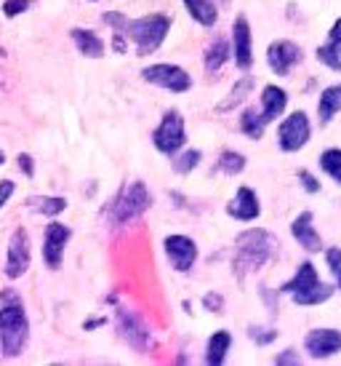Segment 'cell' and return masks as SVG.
I'll use <instances>...</instances> for the list:
<instances>
[{"instance_id": "cell-38", "label": "cell", "mask_w": 341, "mask_h": 366, "mask_svg": "<svg viewBox=\"0 0 341 366\" xmlns=\"http://www.w3.org/2000/svg\"><path fill=\"white\" fill-rule=\"evenodd\" d=\"M126 49H128V38H126V32H112V51L126 54Z\"/></svg>"}, {"instance_id": "cell-20", "label": "cell", "mask_w": 341, "mask_h": 366, "mask_svg": "<svg viewBox=\"0 0 341 366\" xmlns=\"http://www.w3.org/2000/svg\"><path fill=\"white\" fill-rule=\"evenodd\" d=\"M232 347V335L227 329H219V332H213L211 340H208V345H205V364L211 366H221L227 361V353H230Z\"/></svg>"}, {"instance_id": "cell-23", "label": "cell", "mask_w": 341, "mask_h": 366, "mask_svg": "<svg viewBox=\"0 0 341 366\" xmlns=\"http://www.w3.org/2000/svg\"><path fill=\"white\" fill-rule=\"evenodd\" d=\"M232 51H230V43L224 41V38H216L213 43H208V49H205V72L208 75H216V72L230 61Z\"/></svg>"}, {"instance_id": "cell-21", "label": "cell", "mask_w": 341, "mask_h": 366, "mask_svg": "<svg viewBox=\"0 0 341 366\" xmlns=\"http://www.w3.org/2000/svg\"><path fill=\"white\" fill-rule=\"evenodd\" d=\"M184 9L192 19L203 24V27H213L219 21V11H216V3L213 0H181Z\"/></svg>"}, {"instance_id": "cell-15", "label": "cell", "mask_w": 341, "mask_h": 366, "mask_svg": "<svg viewBox=\"0 0 341 366\" xmlns=\"http://www.w3.org/2000/svg\"><path fill=\"white\" fill-rule=\"evenodd\" d=\"M232 43H235V64L243 72H248L253 64V35L251 24H248V19L243 14L232 24Z\"/></svg>"}, {"instance_id": "cell-11", "label": "cell", "mask_w": 341, "mask_h": 366, "mask_svg": "<svg viewBox=\"0 0 341 366\" xmlns=\"http://www.w3.org/2000/svg\"><path fill=\"white\" fill-rule=\"evenodd\" d=\"M118 332H121L123 340H126L133 350H139V353H144V350L152 347L150 326L144 324L136 313L126 310V307H118Z\"/></svg>"}, {"instance_id": "cell-18", "label": "cell", "mask_w": 341, "mask_h": 366, "mask_svg": "<svg viewBox=\"0 0 341 366\" xmlns=\"http://www.w3.org/2000/svg\"><path fill=\"white\" fill-rule=\"evenodd\" d=\"M285 107H288V94L283 92L280 86H264V92H261V118H264V123L280 118Z\"/></svg>"}, {"instance_id": "cell-12", "label": "cell", "mask_w": 341, "mask_h": 366, "mask_svg": "<svg viewBox=\"0 0 341 366\" xmlns=\"http://www.w3.org/2000/svg\"><path fill=\"white\" fill-rule=\"evenodd\" d=\"M163 246H166L170 267L179 270V273H190L195 262H198V244L192 241L190 235H168Z\"/></svg>"}, {"instance_id": "cell-1", "label": "cell", "mask_w": 341, "mask_h": 366, "mask_svg": "<svg viewBox=\"0 0 341 366\" xmlns=\"http://www.w3.org/2000/svg\"><path fill=\"white\" fill-rule=\"evenodd\" d=\"M0 302V350L6 358H19L30 342V318L16 292H3Z\"/></svg>"}, {"instance_id": "cell-29", "label": "cell", "mask_w": 341, "mask_h": 366, "mask_svg": "<svg viewBox=\"0 0 341 366\" xmlns=\"http://www.w3.org/2000/svg\"><path fill=\"white\" fill-rule=\"evenodd\" d=\"M203 161V153L200 150H187V153H181L179 158H173V172L176 174H190L192 169H198Z\"/></svg>"}, {"instance_id": "cell-26", "label": "cell", "mask_w": 341, "mask_h": 366, "mask_svg": "<svg viewBox=\"0 0 341 366\" xmlns=\"http://www.w3.org/2000/svg\"><path fill=\"white\" fill-rule=\"evenodd\" d=\"M27 209L38 214H46V217H56L67 209V198H49V195H41V198H30L27 201Z\"/></svg>"}, {"instance_id": "cell-27", "label": "cell", "mask_w": 341, "mask_h": 366, "mask_svg": "<svg viewBox=\"0 0 341 366\" xmlns=\"http://www.w3.org/2000/svg\"><path fill=\"white\" fill-rule=\"evenodd\" d=\"M320 169L331 177L333 182L341 184V150L339 147H331V150H325V153L320 155Z\"/></svg>"}, {"instance_id": "cell-32", "label": "cell", "mask_w": 341, "mask_h": 366, "mask_svg": "<svg viewBox=\"0 0 341 366\" xmlns=\"http://www.w3.org/2000/svg\"><path fill=\"white\" fill-rule=\"evenodd\" d=\"M30 6H32V0H6V3H3V16H6V19H14V16L24 14Z\"/></svg>"}, {"instance_id": "cell-6", "label": "cell", "mask_w": 341, "mask_h": 366, "mask_svg": "<svg viewBox=\"0 0 341 366\" xmlns=\"http://www.w3.org/2000/svg\"><path fill=\"white\" fill-rule=\"evenodd\" d=\"M184 142H187L184 118H181L179 110H168L166 115H163L161 126L152 132V144L158 147V153L173 158V155H176L181 147H184Z\"/></svg>"}, {"instance_id": "cell-30", "label": "cell", "mask_w": 341, "mask_h": 366, "mask_svg": "<svg viewBox=\"0 0 341 366\" xmlns=\"http://www.w3.org/2000/svg\"><path fill=\"white\" fill-rule=\"evenodd\" d=\"M325 262H328V270H331L333 278H336V289L341 292V249L339 246H331V249L325 252Z\"/></svg>"}, {"instance_id": "cell-4", "label": "cell", "mask_w": 341, "mask_h": 366, "mask_svg": "<svg viewBox=\"0 0 341 366\" xmlns=\"http://www.w3.org/2000/svg\"><path fill=\"white\" fill-rule=\"evenodd\" d=\"M123 32L136 46V56H150L168 38L170 16L168 14H147V16H139V19H126Z\"/></svg>"}, {"instance_id": "cell-8", "label": "cell", "mask_w": 341, "mask_h": 366, "mask_svg": "<svg viewBox=\"0 0 341 366\" xmlns=\"http://www.w3.org/2000/svg\"><path fill=\"white\" fill-rule=\"evenodd\" d=\"M30 262H32V241H30V233L24 230V227H16L14 233H11V241H9V257H6V278L11 281H16L21 275L30 270Z\"/></svg>"}, {"instance_id": "cell-43", "label": "cell", "mask_w": 341, "mask_h": 366, "mask_svg": "<svg viewBox=\"0 0 341 366\" xmlns=\"http://www.w3.org/2000/svg\"><path fill=\"white\" fill-rule=\"evenodd\" d=\"M91 3H96V0H91Z\"/></svg>"}, {"instance_id": "cell-35", "label": "cell", "mask_w": 341, "mask_h": 366, "mask_svg": "<svg viewBox=\"0 0 341 366\" xmlns=\"http://www.w3.org/2000/svg\"><path fill=\"white\" fill-rule=\"evenodd\" d=\"M299 179H301V187H304L307 193H320V182H317L307 169H299Z\"/></svg>"}, {"instance_id": "cell-16", "label": "cell", "mask_w": 341, "mask_h": 366, "mask_svg": "<svg viewBox=\"0 0 341 366\" xmlns=\"http://www.w3.org/2000/svg\"><path fill=\"white\" fill-rule=\"evenodd\" d=\"M227 214L235 217V219H240V222H253V219H259V214H261L259 195L253 193L251 187H240V190L235 193V198L227 204Z\"/></svg>"}, {"instance_id": "cell-33", "label": "cell", "mask_w": 341, "mask_h": 366, "mask_svg": "<svg viewBox=\"0 0 341 366\" xmlns=\"http://www.w3.org/2000/svg\"><path fill=\"white\" fill-rule=\"evenodd\" d=\"M248 337H251L256 345H270L278 340V332H272V329H259V326H251L248 329Z\"/></svg>"}, {"instance_id": "cell-7", "label": "cell", "mask_w": 341, "mask_h": 366, "mask_svg": "<svg viewBox=\"0 0 341 366\" xmlns=\"http://www.w3.org/2000/svg\"><path fill=\"white\" fill-rule=\"evenodd\" d=\"M141 78L158 89H166L170 94H184L192 89V75L179 64H168V61H161V64H150L141 70Z\"/></svg>"}, {"instance_id": "cell-10", "label": "cell", "mask_w": 341, "mask_h": 366, "mask_svg": "<svg viewBox=\"0 0 341 366\" xmlns=\"http://www.w3.org/2000/svg\"><path fill=\"white\" fill-rule=\"evenodd\" d=\"M72 230L61 222H49L46 224V235H43V262L49 270H59L61 259H64V249L70 244Z\"/></svg>"}, {"instance_id": "cell-22", "label": "cell", "mask_w": 341, "mask_h": 366, "mask_svg": "<svg viewBox=\"0 0 341 366\" xmlns=\"http://www.w3.org/2000/svg\"><path fill=\"white\" fill-rule=\"evenodd\" d=\"M339 112H341V83H336V86H328L320 94L317 115H320V123H331Z\"/></svg>"}, {"instance_id": "cell-13", "label": "cell", "mask_w": 341, "mask_h": 366, "mask_svg": "<svg viewBox=\"0 0 341 366\" xmlns=\"http://www.w3.org/2000/svg\"><path fill=\"white\" fill-rule=\"evenodd\" d=\"M301 59H304L301 46L293 41H275L267 49V64H270V70L275 75H288Z\"/></svg>"}, {"instance_id": "cell-5", "label": "cell", "mask_w": 341, "mask_h": 366, "mask_svg": "<svg viewBox=\"0 0 341 366\" xmlns=\"http://www.w3.org/2000/svg\"><path fill=\"white\" fill-rule=\"evenodd\" d=\"M283 295H291L293 302L296 305H322V302H328L333 297V289L331 286L320 284V278H317V270H315V264L312 262H301L296 275H293L291 281H285L280 286Z\"/></svg>"}, {"instance_id": "cell-37", "label": "cell", "mask_w": 341, "mask_h": 366, "mask_svg": "<svg viewBox=\"0 0 341 366\" xmlns=\"http://www.w3.org/2000/svg\"><path fill=\"white\" fill-rule=\"evenodd\" d=\"M16 163H19V172H24V177H35V161H32V155L27 153H19V158H16Z\"/></svg>"}, {"instance_id": "cell-41", "label": "cell", "mask_w": 341, "mask_h": 366, "mask_svg": "<svg viewBox=\"0 0 341 366\" xmlns=\"http://www.w3.org/2000/svg\"><path fill=\"white\" fill-rule=\"evenodd\" d=\"M101 324H104V321L96 318V321H88V324H83V326H86V329H93V326H101Z\"/></svg>"}, {"instance_id": "cell-40", "label": "cell", "mask_w": 341, "mask_h": 366, "mask_svg": "<svg viewBox=\"0 0 341 366\" xmlns=\"http://www.w3.org/2000/svg\"><path fill=\"white\" fill-rule=\"evenodd\" d=\"M14 190H16V184L11 182V179H3V182H0V209L9 204V198L14 195Z\"/></svg>"}, {"instance_id": "cell-9", "label": "cell", "mask_w": 341, "mask_h": 366, "mask_svg": "<svg viewBox=\"0 0 341 366\" xmlns=\"http://www.w3.org/2000/svg\"><path fill=\"white\" fill-rule=\"evenodd\" d=\"M312 137V126H310V118H307V112H291L285 121L280 123V129H278V144H280L283 153H296L301 150L304 144L310 142Z\"/></svg>"}, {"instance_id": "cell-28", "label": "cell", "mask_w": 341, "mask_h": 366, "mask_svg": "<svg viewBox=\"0 0 341 366\" xmlns=\"http://www.w3.org/2000/svg\"><path fill=\"white\" fill-rule=\"evenodd\" d=\"M216 169H219V172H224V174H230V177H235V174H240L243 169H245V155L235 153V150H224V153L219 155Z\"/></svg>"}, {"instance_id": "cell-34", "label": "cell", "mask_w": 341, "mask_h": 366, "mask_svg": "<svg viewBox=\"0 0 341 366\" xmlns=\"http://www.w3.org/2000/svg\"><path fill=\"white\" fill-rule=\"evenodd\" d=\"M203 307H205V310H211V313H224V297L216 295V292H211V295L203 297Z\"/></svg>"}, {"instance_id": "cell-19", "label": "cell", "mask_w": 341, "mask_h": 366, "mask_svg": "<svg viewBox=\"0 0 341 366\" xmlns=\"http://www.w3.org/2000/svg\"><path fill=\"white\" fill-rule=\"evenodd\" d=\"M70 35H72V43L78 46V51H81L83 56H88V59H101V56H104V49H107V46H104V41H101L93 30L72 27Z\"/></svg>"}, {"instance_id": "cell-36", "label": "cell", "mask_w": 341, "mask_h": 366, "mask_svg": "<svg viewBox=\"0 0 341 366\" xmlns=\"http://www.w3.org/2000/svg\"><path fill=\"white\" fill-rule=\"evenodd\" d=\"M325 46H331L333 51L341 54V16L336 21H333L331 32H328V43H325Z\"/></svg>"}, {"instance_id": "cell-17", "label": "cell", "mask_w": 341, "mask_h": 366, "mask_svg": "<svg viewBox=\"0 0 341 366\" xmlns=\"http://www.w3.org/2000/svg\"><path fill=\"white\" fill-rule=\"evenodd\" d=\"M312 212H301L296 219L291 222V233H293V238L299 241V246L301 249H307V252H322V238H320V233L315 230V224H312Z\"/></svg>"}, {"instance_id": "cell-2", "label": "cell", "mask_w": 341, "mask_h": 366, "mask_svg": "<svg viewBox=\"0 0 341 366\" xmlns=\"http://www.w3.org/2000/svg\"><path fill=\"white\" fill-rule=\"evenodd\" d=\"M278 238L270 233V230H261V227H251L235 238V259H232V267H235V275L238 278H245L248 273H256L264 264L270 262L272 257L278 254Z\"/></svg>"}, {"instance_id": "cell-39", "label": "cell", "mask_w": 341, "mask_h": 366, "mask_svg": "<svg viewBox=\"0 0 341 366\" xmlns=\"http://www.w3.org/2000/svg\"><path fill=\"white\" fill-rule=\"evenodd\" d=\"M275 364H278V366H285V364H291V366H299V364H301V358L296 356V350H283L280 356L275 358Z\"/></svg>"}, {"instance_id": "cell-24", "label": "cell", "mask_w": 341, "mask_h": 366, "mask_svg": "<svg viewBox=\"0 0 341 366\" xmlns=\"http://www.w3.org/2000/svg\"><path fill=\"white\" fill-rule=\"evenodd\" d=\"M251 89H253V78H251V75L240 78V81L232 86L230 97H227L224 102H219V107H216V110H219V112H230L232 107H238L240 102H245V97L251 94Z\"/></svg>"}, {"instance_id": "cell-42", "label": "cell", "mask_w": 341, "mask_h": 366, "mask_svg": "<svg viewBox=\"0 0 341 366\" xmlns=\"http://www.w3.org/2000/svg\"><path fill=\"white\" fill-rule=\"evenodd\" d=\"M3 163H6V153H3V150H0V166H3Z\"/></svg>"}, {"instance_id": "cell-31", "label": "cell", "mask_w": 341, "mask_h": 366, "mask_svg": "<svg viewBox=\"0 0 341 366\" xmlns=\"http://www.w3.org/2000/svg\"><path fill=\"white\" fill-rule=\"evenodd\" d=\"M317 59L325 64V67H331V70L341 72V54H336L331 46H320L317 49Z\"/></svg>"}, {"instance_id": "cell-3", "label": "cell", "mask_w": 341, "mask_h": 366, "mask_svg": "<svg viewBox=\"0 0 341 366\" xmlns=\"http://www.w3.org/2000/svg\"><path fill=\"white\" fill-rule=\"evenodd\" d=\"M152 206V195L144 182H126L118 190V195L110 201V206L104 209V219L112 227H123V224L136 222L141 214Z\"/></svg>"}, {"instance_id": "cell-25", "label": "cell", "mask_w": 341, "mask_h": 366, "mask_svg": "<svg viewBox=\"0 0 341 366\" xmlns=\"http://www.w3.org/2000/svg\"><path fill=\"white\" fill-rule=\"evenodd\" d=\"M264 129H267V123L261 118V112H256L253 107H248V110L240 115V132L245 134L248 139H261V137H264Z\"/></svg>"}, {"instance_id": "cell-14", "label": "cell", "mask_w": 341, "mask_h": 366, "mask_svg": "<svg viewBox=\"0 0 341 366\" xmlns=\"http://www.w3.org/2000/svg\"><path fill=\"white\" fill-rule=\"evenodd\" d=\"M304 347L312 358H331L341 353V332L339 329H312L310 335L304 337Z\"/></svg>"}]
</instances>
